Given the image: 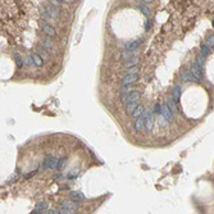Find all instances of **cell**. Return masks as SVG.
Here are the masks:
<instances>
[{"label": "cell", "mask_w": 214, "mask_h": 214, "mask_svg": "<svg viewBox=\"0 0 214 214\" xmlns=\"http://www.w3.org/2000/svg\"><path fill=\"white\" fill-rule=\"evenodd\" d=\"M182 80L187 82V81H196V78L194 77V75L191 73V71L188 69V71H186V72L182 73Z\"/></svg>", "instance_id": "obj_16"}, {"label": "cell", "mask_w": 214, "mask_h": 214, "mask_svg": "<svg viewBox=\"0 0 214 214\" xmlns=\"http://www.w3.org/2000/svg\"><path fill=\"white\" fill-rule=\"evenodd\" d=\"M126 69H128V73H137V65H133V67H129V68H126Z\"/></svg>", "instance_id": "obj_30"}, {"label": "cell", "mask_w": 214, "mask_h": 214, "mask_svg": "<svg viewBox=\"0 0 214 214\" xmlns=\"http://www.w3.org/2000/svg\"><path fill=\"white\" fill-rule=\"evenodd\" d=\"M31 58H32V64L34 65H36V67H42V65H44V59H42L37 53L32 54Z\"/></svg>", "instance_id": "obj_10"}, {"label": "cell", "mask_w": 214, "mask_h": 214, "mask_svg": "<svg viewBox=\"0 0 214 214\" xmlns=\"http://www.w3.org/2000/svg\"><path fill=\"white\" fill-rule=\"evenodd\" d=\"M78 173H80V169H73L72 172L68 174V178H69V180H72V178H76V177L78 176Z\"/></svg>", "instance_id": "obj_26"}, {"label": "cell", "mask_w": 214, "mask_h": 214, "mask_svg": "<svg viewBox=\"0 0 214 214\" xmlns=\"http://www.w3.org/2000/svg\"><path fill=\"white\" fill-rule=\"evenodd\" d=\"M14 59H16L17 67H18V68H22V67H23V58L19 55V53H14Z\"/></svg>", "instance_id": "obj_20"}, {"label": "cell", "mask_w": 214, "mask_h": 214, "mask_svg": "<svg viewBox=\"0 0 214 214\" xmlns=\"http://www.w3.org/2000/svg\"><path fill=\"white\" fill-rule=\"evenodd\" d=\"M191 73L194 75V77L196 78V81L197 82H200V81H203V75H201V68L199 67V65H196V64H194L192 67H191Z\"/></svg>", "instance_id": "obj_7"}, {"label": "cell", "mask_w": 214, "mask_h": 214, "mask_svg": "<svg viewBox=\"0 0 214 214\" xmlns=\"http://www.w3.org/2000/svg\"><path fill=\"white\" fill-rule=\"evenodd\" d=\"M37 54H39L42 59H46V58H48V54H46V53H44V50H39V52H37Z\"/></svg>", "instance_id": "obj_31"}, {"label": "cell", "mask_w": 214, "mask_h": 214, "mask_svg": "<svg viewBox=\"0 0 214 214\" xmlns=\"http://www.w3.org/2000/svg\"><path fill=\"white\" fill-rule=\"evenodd\" d=\"M126 105V110L127 113H132V112L136 109V106L139 105V101H132V103H126L124 104Z\"/></svg>", "instance_id": "obj_17"}, {"label": "cell", "mask_w": 214, "mask_h": 214, "mask_svg": "<svg viewBox=\"0 0 214 214\" xmlns=\"http://www.w3.org/2000/svg\"><path fill=\"white\" fill-rule=\"evenodd\" d=\"M129 86L131 85H123V87H121V90H119V94H124V92H128L129 91Z\"/></svg>", "instance_id": "obj_29"}, {"label": "cell", "mask_w": 214, "mask_h": 214, "mask_svg": "<svg viewBox=\"0 0 214 214\" xmlns=\"http://www.w3.org/2000/svg\"><path fill=\"white\" fill-rule=\"evenodd\" d=\"M139 9H140V11H141L142 13H144L146 17H150V14H151V12H150V9L147 8L146 5H144V4H140V5H139Z\"/></svg>", "instance_id": "obj_21"}, {"label": "cell", "mask_w": 214, "mask_h": 214, "mask_svg": "<svg viewBox=\"0 0 214 214\" xmlns=\"http://www.w3.org/2000/svg\"><path fill=\"white\" fill-rule=\"evenodd\" d=\"M153 124H154V113H149L146 116V119H145L144 127L150 132L153 129Z\"/></svg>", "instance_id": "obj_9"}, {"label": "cell", "mask_w": 214, "mask_h": 214, "mask_svg": "<svg viewBox=\"0 0 214 214\" xmlns=\"http://www.w3.org/2000/svg\"><path fill=\"white\" fill-rule=\"evenodd\" d=\"M36 172H37V169H35L34 172H31V173H30V174H27V176H26V178H30V177H32V176H34V174H35V173H36Z\"/></svg>", "instance_id": "obj_38"}, {"label": "cell", "mask_w": 214, "mask_h": 214, "mask_svg": "<svg viewBox=\"0 0 214 214\" xmlns=\"http://www.w3.org/2000/svg\"><path fill=\"white\" fill-rule=\"evenodd\" d=\"M140 99V92L139 91H132V92L127 94L126 103H132V101H139Z\"/></svg>", "instance_id": "obj_12"}, {"label": "cell", "mask_w": 214, "mask_h": 214, "mask_svg": "<svg viewBox=\"0 0 214 214\" xmlns=\"http://www.w3.org/2000/svg\"><path fill=\"white\" fill-rule=\"evenodd\" d=\"M165 105H167V108L169 109V110L172 112L173 114L176 113V110H177V106H176V103H174V100H173V99H168V100H167V104H165Z\"/></svg>", "instance_id": "obj_19"}, {"label": "cell", "mask_w": 214, "mask_h": 214, "mask_svg": "<svg viewBox=\"0 0 214 214\" xmlns=\"http://www.w3.org/2000/svg\"><path fill=\"white\" fill-rule=\"evenodd\" d=\"M42 45H44V49H52L53 48V42L50 39H45L44 42H42Z\"/></svg>", "instance_id": "obj_23"}, {"label": "cell", "mask_w": 214, "mask_h": 214, "mask_svg": "<svg viewBox=\"0 0 214 214\" xmlns=\"http://www.w3.org/2000/svg\"><path fill=\"white\" fill-rule=\"evenodd\" d=\"M160 114L164 117V119L167 122H172L173 118H174V114H173L172 112L167 108V105H164V106H162V108H160Z\"/></svg>", "instance_id": "obj_6"}, {"label": "cell", "mask_w": 214, "mask_h": 214, "mask_svg": "<svg viewBox=\"0 0 214 214\" xmlns=\"http://www.w3.org/2000/svg\"><path fill=\"white\" fill-rule=\"evenodd\" d=\"M42 31H44L45 34H46L49 37H54L55 35H57L55 30L53 28V27L50 26V24H44V26H42Z\"/></svg>", "instance_id": "obj_13"}, {"label": "cell", "mask_w": 214, "mask_h": 214, "mask_svg": "<svg viewBox=\"0 0 214 214\" xmlns=\"http://www.w3.org/2000/svg\"><path fill=\"white\" fill-rule=\"evenodd\" d=\"M181 85H176L174 86V89H173V91H172V96H173V100H174V103H178L180 101V99H181Z\"/></svg>", "instance_id": "obj_11"}, {"label": "cell", "mask_w": 214, "mask_h": 214, "mask_svg": "<svg viewBox=\"0 0 214 214\" xmlns=\"http://www.w3.org/2000/svg\"><path fill=\"white\" fill-rule=\"evenodd\" d=\"M206 46L208 48H213L214 46V37H213V35L211 36H209V39H208V41H206Z\"/></svg>", "instance_id": "obj_28"}, {"label": "cell", "mask_w": 214, "mask_h": 214, "mask_svg": "<svg viewBox=\"0 0 214 214\" xmlns=\"http://www.w3.org/2000/svg\"><path fill=\"white\" fill-rule=\"evenodd\" d=\"M142 1H145V3H153L154 0H142Z\"/></svg>", "instance_id": "obj_39"}, {"label": "cell", "mask_w": 214, "mask_h": 214, "mask_svg": "<svg viewBox=\"0 0 214 214\" xmlns=\"http://www.w3.org/2000/svg\"><path fill=\"white\" fill-rule=\"evenodd\" d=\"M160 108H162V106H160L159 104H157V105H155V109H154V113L160 114Z\"/></svg>", "instance_id": "obj_34"}, {"label": "cell", "mask_w": 214, "mask_h": 214, "mask_svg": "<svg viewBox=\"0 0 214 214\" xmlns=\"http://www.w3.org/2000/svg\"><path fill=\"white\" fill-rule=\"evenodd\" d=\"M49 1H50V3H53V4H54L55 7H58V5H59V3H60L59 0H49Z\"/></svg>", "instance_id": "obj_36"}, {"label": "cell", "mask_w": 214, "mask_h": 214, "mask_svg": "<svg viewBox=\"0 0 214 214\" xmlns=\"http://www.w3.org/2000/svg\"><path fill=\"white\" fill-rule=\"evenodd\" d=\"M36 209H37V210H40V211L46 210V209H48V203H45V201H44V203H40L39 205H37Z\"/></svg>", "instance_id": "obj_27"}, {"label": "cell", "mask_w": 214, "mask_h": 214, "mask_svg": "<svg viewBox=\"0 0 214 214\" xmlns=\"http://www.w3.org/2000/svg\"><path fill=\"white\" fill-rule=\"evenodd\" d=\"M150 27H151V22H150L149 19H147V21H146V23H145V28H146V31H149V30H150Z\"/></svg>", "instance_id": "obj_33"}, {"label": "cell", "mask_w": 214, "mask_h": 214, "mask_svg": "<svg viewBox=\"0 0 214 214\" xmlns=\"http://www.w3.org/2000/svg\"><path fill=\"white\" fill-rule=\"evenodd\" d=\"M144 42V39H137V40H133V41L131 42H127L126 45H124V48H126L127 52H135V50H137L140 48V45Z\"/></svg>", "instance_id": "obj_4"}, {"label": "cell", "mask_w": 214, "mask_h": 214, "mask_svg": "<svg viewBox=\"0 0 214 214\" xmlns=\"http://www.w3.org/2000/svg\"><path fill=\"white\" fill-rule=\"evenodd\" d=\"M69 199L72 201H75V203H78V201H83V200H85V196H83V194L80 192V191H71Z\"/></svg>", "instance_id": "obj_8"}, {"label": "cell", "mask_w": 214, "mask_h": 214, "mask_svg": "<svg viewBox=\"0 0 214 214\" xmlns=\"http://www.w3.org/2000/svg\"><path fill=\"white\" fill-rule=\"evenodd\" d=\"M137 63H139V58L137 57L128 58V60H127L126 64H124V68H129V67H133V65H137Z\"/></svg>", "instance_id": "obj_15"}, {"label": "cell", "mask_w": 214, "mask_h": 214, "mask_svg": "<svg viewBox=\"0 0 214 214\" xmlns=\"http://www.w3.org/2000/svg\"><path fill=\"white\" fill-rule=\"evenodd\" d=\"M76 209H77V204L76 203H72V201H63L62 210H59V213H75Z\"/></svg>", "instance_id": "obj_2"}, {"label": "cell", "mask_w": 214, "mask_h": 214, "mask_svg": "<svg viewBox=\"0 0 214 214\" xmlns=\"http://www.w3.org/2000/svg\"><path fill=\"white\" fill-rule=\"evenodd\" d=\"M144 112H145V108H144V106H142V105H140V106L137 105V106H136V109H135V110L132 112V117H133V118H139V117L141 116V114L144 113Z\"/></svg>", "instance_id": "obj_18"}, {"label": "cell", "mask_w": 214, "mask_h": 214, "mask_svg": "<svg viewBox=\"0 0 214 214\" xmlns=\"http://www.w3.org/2000/svg\"><path fill=\"white\" fill-rule=\"evenodd\" d=\"M137 80H139V75L137 73H127L126 77L122 80V85H132Z\"/></svg>", "instance_id": "obj_5"}, {"label": "cell", "mask_w": 214, "mask_h": 214, "mask_svg": "<svg viewBox=\"0 0 214 214\" xmlns=\"http://www.w3.org/2000/svg\"><path fill=\"white\" fill-rule=\"evenodd\" d=\"M63 178H64V177H63L62 174H58V176H55V181H62Z\"/></svg>", "instance_id": "obj_37"}, {"label": "cell", "mask_w": 214, "mask_h": 214, "mask_svg": "<svg viewBox=\"0 0 214 214\" xmlns=\"http://www.w3.org/2000/svg\"><path fill=\"white\" fill-rule=\"evenodd\" d=\"M147 112L146 109H145V112L141 114V116L139 117V118L136 119V122H135V131L136 132H141L142 129H144V124H145V119H146V116H147Z\"/></svg>", "instance_id": "obj_3"}, {"label": "cell", "mask_w": 214, "mask_h": 214, "mask_svg": "<svg viewBox=\"0 0 214 214\" xmlns=\"http://www.w3.org/2000/svg\"><path fill=\"white\" fill-rule=\"evenodd\" d=\"M204 60H205L204 59V55H199L197 59H196V65H199V67L201 68L204 65Z\"/></svg>", "instance_id": "obj_25"}, {"label": "cell", "mask_w": 214, "mask_h": 214, "mask_svg": "<svg viewBox=\"0 0 214 214\" xmlns=\"http://www.w3.org/2000/svg\"><path fill=\"white\" fill-rule=\"evenodd\" d=\"M57 164H58V158H54V157H52V155H49V157L45 158L42 168H44V169H46V168L48 169H55Z\"/></svg>", "instance_id": "obj_1"}, {"label": "cell", "mask_w": 214, "mask_h": 214, "mask_svg": "<svg viewBox=\"0 0 214 214\" xmlns=\"http://www.w3.org/2000/svg\"><path fill=\"white\" fill-rule=\"evenodd\" d=\"M46 12L49 13V16L52 17V18H58V17H59V11H58L55 7H48Z\"/></svg>", "instance_id": "obj_14"}, {"label": "cell", "mask_w": 214, "mask_h": 214, "mask_svg": "<svg viewBox=\"0 0 214 214\" xmlns=\"http://www.w3.org/2000/svg\"><path fill=\"white\" fill-rule=\"evenodd\" d=\"M65 164H67V159H65V158H63V159L58 160V164H57V168H55V169H58V170H62L63 168L65 167Z\"/></svg>", "instance_id": "obj_22"}, {"label": "cell", "mask_w": 214, "mask_h": 214, "mask_svg": "<svg viewBox=\"0 0 214 214\" xmlns=\"http://www.w3.org/2000/svg\"><path fill=\"white\" fill-rule=\"evenodd\" d=\"M127 57H128L127 53H122V54H119V59H127Z\"/></svg>", "instance_id": "obj_35"}, {"label": "cell", "mask_w": 214, "mask_h": 214, "mask_svg": "<svg viewBox=\"0 0 214 214\" xmlns=\"http://www.w3.org/2000/svg\"><path fill=\"white\" fill-rule=\"evenodd\" d=\"M24 64H27V65H32V58H31V57H27L26 59H24Z\"/></svg>", "instance_id": "obj_32"}, {"label": "cell", "mask_w": 214, "mask_h": 214, "mask_svg": "<svg viewBox=\"0 0 214 214\" xmlns=\"http://www.w3.org/2000/svg\"><path fill=\"white\" fill-rule=\"evenodd\" d=\"M201 53H203L204 57H208L210 54V48H208L206 45H201Z\"/></svg>", "instance_id": "obj_24"}]
</instances>
